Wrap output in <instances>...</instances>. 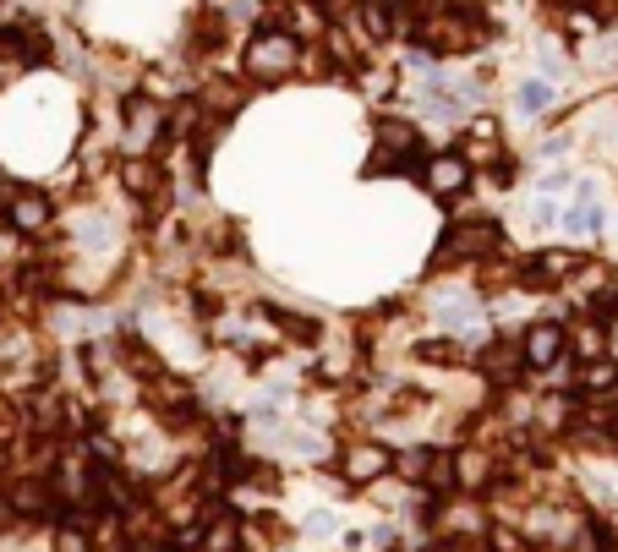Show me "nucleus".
I'll list each match as a JSON object with an SVG mask.
<instances>
[{"label":"nucleus","instance_id":"obj_1","mask_svg":"<svg viewBox=\"0 0 618 552\" xmlns=\"http://www.w3.org/2000/svg\"><path fill=\"white\" fill-rule=\"evenodd\" d=\"M301 61V39H290L285 28H258L247 44V72L258 82H285Z\"/></svg>","mask_w":618,"mask_h":552},{"label":"nucleus","instance_id":"obj_2","mask_svg":"<svg viewBox=\"0 0 618 552\" xmlns=\"http://www.w3.org/2000/svg\"><path fill=\"white\" fill-rule=\"evenodd\" d=\"M465 181H471V164H465L460 154H433L422 164V186L433 197H460Z\"/></svg>","mask_w":618,"mask_h":552},{"label":"nucleus","instance_id":"obj_3","mask_svg":"<svg viewBox=\"0 0 618 552\" xmlns=\"http://www.w3.org/2000/svg\"><path fill=\"white\" fill-rule=\"evenodd\" d=\"M564 356V328L558 323H531L526 328V367H553Z\"/></svg>","mask_w":618,"mask_h":552},{"label":"nucleus","instance_id":"obj_4","mask_svg":"<svg viewBox=\"0 0 618 552\" xmlns=\"http://www.w3.org/2000/svg\"><path fill=\"white\" fill-rule=\"evenodd\" d=\"M383 471H389V454H383V449H372V443H361V449L345 454V481H356V487L378 481Z\"/></svg>","mask_w":618,"mask_h":552},{"label":"nucleus","instance_id":"obj_5","mask_svg":"<svg viewBox=\"0 0 618 552\" xmlns=\"http://www.w3.org/2000/svg\"><path fill=\"white\" fill-rule=\"evenodd\" d=\"M11 225H17L22 236H33L39 225H50V203L33 197V192H17V197H11Z\"/></svg>","mask_w":618,"mask_h":552},{"label":"nucleus","instance_id":"obj_6","mask_svg":"<svg viewBox=\"0 0 618 552\" xmlns=\"http://www.w3.org/2000/svg\"><path fill=\"white\" fill-rule=\"evenodd\" d=\"M498 241V225L493 219H482V225H471V230H454V241L443 246V257H465V252H487V246Z\"/></svg>","mask_w":618,"mask_h":552},{"label":"nucleus","instance_id":"obj_7","mask_svg":"<svg viewBox=\"0 0 618 552\" xmlns=\"http://www.w3.org/2000/svg\"><path fill=\"white\" fill-rule=\"evenodd\" d=\"M126 132H132L137 148H148V143H154V132H159V110L148 99H132V104H126Z\"/></svg>","mask_w":618,"mask_h":552},{"label":"nucleus","instance_id":"obj_8","mask_svg":"<svg viewBox=\"0 0 618 552\" xmlns=\"http://www.w3.org/2000/svg\"><path fill=\"white\" fill-rule=\"evenodd\" d=\"M361 28H367V39H394V33H400L394 6L389 0H361Z\"/></svg>","mask_w":618,"mask_h":552},{"label":"nucleus","instance_id":"obj_9","mask_svg":"<svg viewBox=\"0 0 618 552\" xmlns=\"http://www.w3.org/2000/svg\"><path fill=\"white\" fill-rule=\"evenodd\" d=\"M553 274H575V252H542L526 268V285H553Z\"/></svg>","mask_w":618,"mask_h":552},{"label":"nucleus","instance_id":"obj_10","mask_svg":"<svg viewBox=\"0 0 618 552\" xmlns=\"http://www.w3.org/2000/svg\"><path fill=\"white\" fill-rule=\"evenodd\" d=\"M580 389H586V394H608V389H618V367H613V361H602V356H591L586 372H580Z\"/></svg>","mask_w":618,"mask_h":552},{"label":"nucleus","instance_id":"obj_11","mask_svg":"<svg viewBox=\"0 0 618 552\" xmlns=\"http://www.w3.org/2000/svg\"><path fill=\"white\" fill-rule=\"evenodd\" d=\"M547 104H553V82H547V77L520 82V115H542Z\"/></svg>","mask_w":618,"mask_h":552},{"label":"nucleus","instance_id":"obj_12","mask_svg":"<svg viewBox=\"0 0 618 552\" xmlns=\"http://www.w3.org/2000/svg\"><path fill=\"white\" fill-rule=\"evenodd\" d=\"M203 552H236V520H214L203 525V542H197Z\"/></svg>","mask_w":618,"mask_h":552},{"label":"nucleus","instance_id":"obj_13","mask_svg":"<svg viewBox=\"0 0 618 552\" xmlns=\"http://www.w3.org/2000/svg\"><path fill=\"white\" fill-rule=\"evenodd\" d=\"M427 487H438V492H454V487H460V481H454V460H449V454L433 449V460H427Z\"/></svg>","mask_w":618,"mask_h":552},{"label":"nucleus","instance_id":"obj_14","mask_svg":"<svg viewBox=\"0 0 618 552\" xmlns=\"http://www.w3.org/2000/svg\"><path fill=\"white\" fill-rule=\"evenodd\" d=\"M378 143L383 148H416V132L405 121H378Z\"/></svg>","mask_w":618,"mask_h":552},{"label":"nucleus","instance_id":"obj_15","mask_svg":"<svg viewBox=\"0 0 618 552\" xmlns=\"http://www.w3.org/2000/svg\"><path fill=\"white\" fill-rule=\"evenodd\" d=\"M268 317H274V323L285 328L290 339H318V323H307V317H296V312H279V307H274Z\"/></svg>","mask_w":618,"mask_h":552},{"label":"nucleus","instance_id":"obj_16","mask_svg":"<svg viewBox=\"0 0 618 552\" xmlns=\"http://www.w3.org/2000/svg\"><path fill=\"white\" fill-rule=\"evenodd\" d=\"M427 460H433V449H411V454H400V471L411 481H427Z\"/></svg>","mask_w":618,"mask_h":552},{"label":"nucleus","instance_id":"obj_17","mask_svg":"<svg viewBox=\"0 0 618 552\" xmlns=\"http://www.w3.org/2000/svg\"><path fill=\"white\" fill-rule=\"evenodd\" d=\"M17 509L22 514H39L44 509V487H39V481H22V487H17Z\"/></svg>","mask_w":618,"mask_h":552},{"label":"nucleus","instance_id":"obj_18","mask_svg":"<svg viewBox=\"0 0 618 552\" xmlns=\"http://www.w3.org/2000/svg\"><path fill=\"white\" fill-rule=\"evenodd\" d=\"M580 356H602V334H597V328H580Z\"/></svg>","mask_w":618,"mask_h":552},{"label":"nucleus","instance_id":"obj_19","mask_svg":"<svg viewBox=\"0 0 618 552\" xmlns=\"http://www.w3.org/2000/svg\"><path fill=\"white\" fill-rule=\"evenodd\" d=\"M493 552H526V542L515 531H493Z\"/></svg>","mask_w":618,"mask_h":552},{"label":"nucleus","instance_id":"obj_20","mask_svg":"<svg viewBox=\"0 0 618 552\" xmlns=\"http://www.w3.org/2000/svg\"><path fill=\"white\" fill-rule=\"evenodd\" d=\"M61 552H88V542H83V531H66V536H61Z\"/></svg>","mask_w":618,"mask_h":552},{"label":"nucleus","instance_id":"obj_21","mask_svg":"<svg viewBox=\"0 0 618 552\" xmlns=\"http://www.w3.org/2000/svg\"><path fill=\"white\" fill-rule=\"evenodd\" d=\"M307 531H318V536H329V531H334V514H312V520H307Z\"/></svg>","mask_w":618,"mask_h":552},{"label":"nucleus","instance_id":"obj_22","mask_svg":"<svg viewBox=\"0 0 618 552\" xmlns=\"http://www.w3.org/2000/svg\"><path fill=\"white\" fill-rule=\"evenodd\" d=\"M389 6H405V0H389Z\"/></svg>","mask_w":618,"mask_h":552}]
</instances>
